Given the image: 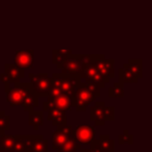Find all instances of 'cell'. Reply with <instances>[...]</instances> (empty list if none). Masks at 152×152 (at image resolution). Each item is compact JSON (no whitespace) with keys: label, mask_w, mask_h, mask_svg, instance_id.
I'll return each instance as SVG.
<instances>
[{"label":"cell","mask_w":152,"mask_h":152,"mask_svg":"<svg viewBox=\"0 0 152 152\" xmlns=\"http://www.w3.org/2000/svg\"><path fill=\"white\" fill-rule=\"evenodd\" d=\"M81 83L79 75H71L65 73H53L51 77L50 86L61 89L63 93L71 96L74 89Z\"/></svg>","instance_id":"obj_1"},{"label":"cell","mask_w":152,"mask_h":152,"mask_svg":"<svg viewBox=\"0 0 152 152\" xmlns=\"http://www.w3.org/2000/svg\"><path fill=\"white\" fill-rule=\"evenodd\" d=\"M70 97H71L72 101V107H75L77 112L86 110V108L90 105V103L96 100L95 95L86 88L83 83H81L78 87L74 89L73 93Z\"/></svg>","instance_id":"obj_2"},{"label":"cell","mask_w":152,"mask_h":152,"mask_svg":"<svg viewBox=\"0 0 152 152\" xmlns=\"http://www.w3.org/2000/svg\"><path fill=\"white\" fill-rule=\"evenodd\" d=\"M14 87L17 88L21 94V106L24 108V110L30 112V110H34V107H38L39 97L37 96L36 92L34 91L29 83H14Z\"/></svg>","instance_id":"obj_3"},{"label":"cell","mask_w":152,"mask_h":152,"mask_svg":"<svg viewBox=\"0 0 152 152\" xmlns=\"http://www.w3.org/2000/svg\"><path fill=\"white\" fill-rule=\"evenodd\" d=\"M30 85L38 97H47L50 89L51 77L48 73H29Z\"/></svg>","instance_id":"obj_4"},{"label":"cell","mask_w":152,"mask_h":152,"mask_svg":"<svg viewBox=\"0 0 152 152\" xmlns=\"http://www.w3.org/2000/svg\"><path fill=\"white\" fill-rule=\"evenodd\" d=\"M92 63L99 70L107 83L115 77V61L113 58H105L104 54H93Z\"/></svg>","instance_id":"obj_5"},{"label":"cell","mask_w":152,"mask_h":152,"mask_svg":"<svg viewBox=\"0 0 152 152\" xmlns=\"http://www.w3.org/2000/svg\"><path fill=\"white\" fill-rule=\"evenodd\" d=\"M79 76H80V79L85 80V83L89 81V83H97L101 88H103L104 85L107 83L106 79L104 78L103 75L100 73L99 70L95 67L93 63L87 64V65L83 66V70L79 73Z\"/></svg>","instance_id":"obj_6"},{"label":"cell","mask_w":152,"mask_h":152,"mask_svg":"<svg viewBox=\"0 0 152 152\" xmlns=\"http://www.w3.org/2000/svg\"><path fill=\"white\" fill-rule=\"evenodd\" d=\"M83 66L85 65L81 59V54H70L67 59L61 64L59 69H61V73L79 75Z\"/></svg>","instance_id":"obj_7"},{"label":"cell","mask_w":152,"mask_h":152,"mask_svg":"<svg viewBox=\"0 0 152 152\" xmlns=\"http://www.w3.org/2000/svg\"><path fill=\"white\" fill-rule=\"evenodd\" d=\"M96 130L90 125H79L75 130H72V137L81 145H90L96 139Z\"/></svg>","instance_id":"obj_8"},{"label":"cell","mask_w":152,"mask_h":152,"mask_svg":"<svg viewBox=\"0 0 152 152\" xmlns=\"http://www.w3.org/2000/svg\"><path fill=\"white\" fill-rule=\"evenodd\" d=\"M52 107H56L64 110V112H68V110H70L72 108L71 97L69 95H67V94L61 93L57 97L53 98L51 100H47L43 104V110L45 112H47L49 108H52Z\"/></svg>","instance_id":"obj_9"},{"label":"cell","mask_w":152,"mask_h":152,"mask_svg":"<svg viewBox=\"0 0 152 152\" xmlns=\"http://www.w3.org/2000/svg\"><path fill=\"white\" fill-rule=\"evenodd\" d=\"M34 54L32 49L29 50H16L15 51V65L23 70L29 69L34 65Z\"/></svg>","instance_id":"obj_10"},{"label":"cell","mask_w":152,"mask_h":152,"mask_svg":"<svg viewBox=\"0 0 152 152\" xmlns=\"http://www.w3.org/2000/svg\"><path fill=\"white\" fill-rule=\"evenodd\" d=\"M72 137V126L71 125H64L61 127H57L56 130L52 134V148L56 150L61 147L68 139Z\"/></svg>","instance_id":"obj_11"},{"label":"cell","mask_w":152,"mask_h":152,"mask_svg":"<svg viewBox=\"0 0 152 152\" xmlns=\"http://www.w3.org/2000/svg\"><path fill=\"white\" fill-rule=\"evenodd\" d=\"M104 106L105 103L103 101H98L95 102V104L90 110V118L91 121L95 122L96 126H103L106 122L104 119Z\"/></svg>","instance_id":"obj_12"},{"label":"cell","mask_w":152,"mask_h":152,"mask_svg":"<svg viewBox=\"0 0 152 152\" xmlns=\"http://www.w3.org/2000/svg\"><path fill=\"white\" fill-rule=\"evenodd\" d=\"M3 73L7 75L9 83H20L22 78H24V70L16 66L15 64H5L4 72Z\"/></svg>","instance_id":"obj_13"},{"label":"cell","mask_w":152,"mask_h":152,"mask_svg":"<svg viewBox=\"0 0 152 152\" xmlns=\"http://www.w3.org/2000/svg\"><path fill=\"white\" fill-rule=\"evenodd\" d=\"M48 120L52 122V125L56 127H61L64 125L67 124V116H66V112L59 110L56 107L49 108L48 110Z\"/></svg>","instance_id":"obj_14"},{"label":"cell","mask_w":152,"mask_h":152,"mask_svg":"<svg viewBox=\"0 0 152 152\" xmlns=\"http://www.w3.org/2000/svg\"><path fill=\"white\" fill-rule=\"evenodd\" d=\"M5 99L10 106H19L22 103L21 94L16 87H11L10 83H5Z\"/></svg>","instance_id":"obj_15"},{"label":"cell","mask_w":152,"mask_h":152,"mask_svg":"<svg viewBox=\"0 0 152 152\" xmlns=\"http://www.w3.org/2000/svg\"><path fill=\"white\" fill-rule=\"evenodd\" d=\"M72 54V50L70 49H53L52 50V64L56 65L57 69L61 66V64L67 59V57Z\"/></svg>","instance_id":"obj_16"},{"label":"cell","mask_w":152,"mask_h":152,"mask_svg":"<svg viewBox=\"0 0 152 152\" xmlns=\"http://www.w3.org/2000/svg\"><path fill=\"white\" fill-rule=\"evenodd\" d=\"M124 67H127L137 78H141L143 75V59H133L129 58L126 64H124Z\"/></svg>","instance_id":"obj_17"},{"label":"cell","mask_w":152,"mask_h":152,"mask_svg":"<svg viewBox=\"0 0 152 152\" xmlns=\"http://www.w3.org/2000/svg\"><path fill=\"white\" fill-rule=\"evenodd\" d=\"M81 149V144H79L73 137L68 139L61 147L56 149V152H77Z\"/></svg>","instance_id":"obj_18"},{"label":"cell","mask_w":152,"mask_h":152,"mask_svg":"<svg viewBox=\"0 0 152 152\" xmlns=\"http://www.w3.org/2000/svg\"><path fill=\"white\" fill-rule=\"evenodd\" d=\"M119 76H120V83H137L139 81V78L130 71L127 67L121 68L119 70Z\"/></svg>","instance_id":"obj_19"},{"label":"cell","mask_w":152,"mask_h":152,"mask_svg":"<svg viewBox=\"0 0 152 152\" xmlns=\"http://www.w3.org/2000/svg\"><path fill=\"white\" fill-rule=\"evenodd\" d=\"M43 112H28V124L34 128V130H39V127L43 125Z\"/></svg>","instance_id":"obj_20"},{"label":"cell","mask_w":152,"mask_h":152,"mask_svg":"<svg viewBox=\"0 0 152 152\" xmlns=\"http://www.w3.org/2000/svg\"><path fill=\"white\" fill-rule=\"evenodd\" d=\"M29 152H48V141L40 134V137L32 141Z\"/></svg>","instance_id":"obj_21"},{"label":"cell","mask_w":152,"mask_h":152,"mask_svg":"<svg viewBox=\"0 0 152 152\" xmlns=\"http://www.w3.org/2000/svg\"><path fill=\"white\" fill-rule=\"evenodd\" d=\"M98 141L102 152H115V141L110 139V135L101 134Z\"/></svg>","instance_id":"obj_22"},{"label":"cell","mask_w":152,"mask_h":152,"mask_svg":"<svg viewBox=\"0 0 152 152\" xmlns=\"http://www.w3.org/2000/svg\"><path fill=\"white\" fill-rule=\"evenodd\" d=\"M16 135L13 134H3L0 135V148L4 152H12L15 143Z\"/></svg>","instance_id":"obj_23"},{"label":"cell","mask_w":152,"mask_h":152,"mask_svg":"<svg viewBox=\"0 0 152 152\" xmlns=\"http://www.w3.org/2000/svg\"><path fill=\"white\" fill-rule=\"evenodd\" d=\"M12 152H27L26 135H16Z\"/></svg>","instance_id":"obj_24"},{"label":"cell","mask_w":152,"mask_h":152,"mask_svg":"<svg viewBox=\"0 0 152 152\" xmlns=\"http://www.w3.org/2000/svg\"><path fill=\"white\" fill-rule=\"evenodd\" d=\"M108 96L110 98H123L124 97V88L122 83H115L113 87L108 90Z\"/></svg>","instance_id":"obj_25"},{"label":"cell","mask_w":152,"mask_h":152,"mask_svg":"<svg viewBox=\"0 0 152 152\" xmlns=\"http://www.w3.org/2000/svg\"><path fill=\"white\" fill-rule=\"evenodd\" d=\"M7 130H10V117L0 110V135H3Z\"/></svg>","instance_id":"obj_26"},{"label":"cell","mask_w":152,"mask_h":152,"mask_svg":"<svg viewBox=\"0 0 152 152\" xmlns=\"http://www.w3.org/2000/svg\"><path fill=\"white\" fill-rule=\"evenodd\" d=\"M86 86V88H87L88 90H89L91 93H93L94 95H95L96 98L100 97V91H101V87H100L99 85H97V83H89V81H87V83H83Z\"/></svg>","instance_id":"obj_27"},{"label":"cell","mask_w":152,"mask_h":152,"mask_svg":"<svg viewBox=\"0 0 152 152\" xmlns=\"http://www.w3.org/2000/svg\"><path fill=\"white\" fill-rule=\"evenodd\" d=\"M119 143H120L121 145H123V144H132L133 143V135L129 134L128 130L125 129V130L123 131L122 134L119 137Z\"/></svg>","instance_id":"obj_28"},{"label":"cell","mask_w":152,"mask_h":152,"mask_svg":"<svg viewBox=\"0 0 152 152\" xmlns=\"http://www.w3.org/2000/svg\"><path fill=\"white\" fill-rule=\"evenodd\" d=\"M104 119L105 121L115 120V107L114 106H104Z\"/></svg>","instance_id":"obj_29"},{"label":"cell","mask_w":152,"mask_h":152,"mask_svg":"<svg viewBox=\"0 0 152 152\" xmlns=\"http://www.w3.org/2000/svg\"><path fill=\"white\" fill-rule=\"evenodd\" d=\"M80 152H102L99 146V141L95 139L93 143L90 144V149H80Z\"/></svg>","instance_id":"obj_30"}]
</instances>
